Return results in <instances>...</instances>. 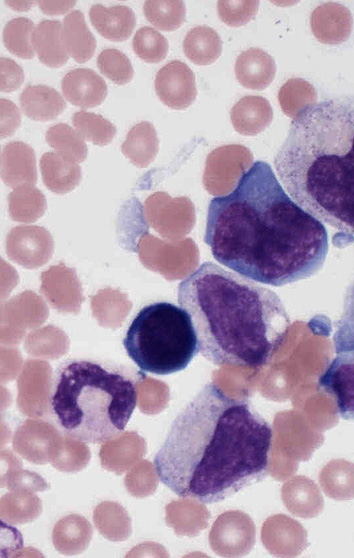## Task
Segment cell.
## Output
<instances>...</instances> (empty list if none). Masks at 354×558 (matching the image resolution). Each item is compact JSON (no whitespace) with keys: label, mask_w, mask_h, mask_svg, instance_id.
<instances>
[{"label":"cell","mask_w":354,"mask_h":558,"mask_svg":"<svg viewBox=\"0 0 354 558\" xmlns=\"http://www.w3.org/2000/svg\"><path fill=\"white\" fill-rule=\"evenodd\" d=\"M204 241L217 262L277 287L311 277L328 253L323 223L287 195L264 161L254 162L231 193L211 199Z\"/></svg>","instance_id":"6da1fadb"},{"label":"cell","mask_w":354,"mask_h":558,"mask_svg":"<svg viewBox=\"0 0 354 558\" xmlns=\"http://www.w3.org/2000/svg\"><path fill=\"white\" fill-rule=\"evenodd\" d=\"M272 438L271 425L246 400L211 382L176 415L153 465L177 496L212 504L267 474Z\"/></svg>","instance_id":"7a4b0ae2"},{"label":"cell","mask_w":354,"mask_h":558,"mask_svg":"<svg viewBox=\"0 0 354 558\" xmlns=\"http://www.w3.org/2000/svg\"><path fill=\"white\" fill-rule=\"evenodd\" d=\"M199 352L217 366L258 368L285 343L290 318L273 290L220 265L204 262L178 285Z\"/></svg>","instance_id":"3957f363"},{"label":"cell","mask_w":354,"mask_h":558,"mask_svg":"<svg viewBox=\"0 0 354 558\" xmlns=\"http://www.w3.org/2000/svg\"><path fill=\"white\" fill-rule=\"evenodd\" d=\"M292 199L338 231V246L354 239V99L332 98L302 110L274 159Z\"/></svg>","instance_id":"277c9868"},{"label":"cell","mask_w":354,"mask_h":558,"mask_svg":"<svg viewBox=\"0 0 354 558\" xmlns=\"http://www.w3.org/2000/svg\"><path fill=\"white\" fill-rule=\"evenodd\" d=\"M136 405L137 389L131 377L86 359L60 367L49 399L56 427L65 436L90 444L121 434Z\"/></svg>","instance_id":"5b68a950"},{"label":"cell","mask_w":354,"mask_h":558,"mask_svg":"<svg viewBox=\"0 0 354 558\" xmlns=\"http://www.w3.org/2000/svg\"><path fill=\"white\" fill-rule=\"evenodd\" d=\"M123 346L141 371L155 375L185 369L199 352L190 315L169 302L144 306L129 325Z\"/></svg>","instance_id":"8992f818"},{"label":"cell","mask_w":354,"mask_h":558,"mask_svg":"<svg viewBox=\"0 0 354 558\" xmlns=\"http://www.w3.org/2000/svg\"><path fill=\"white\" fill-rule=\"evenodd\" d=\"M318 385L335 399L339 416L354 421V350L337 354Z\"/></svg>","instance_id":"52a82bcc"},{"label":"cell","mask_w":354,"mask_h":558,"mask_svg":"<svg viewBox=\"0 0 354 558\" xmlns=\"http://www.w3.org/2000/svg\"><path fill=\"white\" fill-rule=\"evenodd\" d=\"M155 90L166 106L176 110L186 109L197 96L195 75L184 62L170 61L157 72Z\"/></svg>","instance_id":"ba28073f"},{"label":"cell","mask_w":354,"mask_h":558,"mask_svg":"<svg viewBox=\"0 0 354 558\" xmlns=\"http://www.w3.org/2000/svg\"><path fill=\"white\" fill-rule=\"evenodd\" d=\"M315 38L324 44L345 42L352 31L353 18L350 10L342 4L327 2L315 8L310 17Z\"/></svg>","instance_id":"9c48e42d"},{"label":"cell","mask_w":354,"mask_h":558,"mask_svg":"<svg viewBox=\"0 0 354 558\" xmlns=\"http://www.w3.org/2000/svg\"><path fill=\"white\" fill-rule=\"evenodd\" d=\"M61 89L69 103L83 109L100 105L107 96L104 79L88 68H76L66 73Z\"/></svg>","instance_id":"30bf717a"},{"label":"cell","mask_w":354,"mask_h":558,"mask_svg":"<svg viewBox=\"0 0 354 558\" xmlns=\"http://www.w3.org/2000/svg\"><path fill=\"white\" fill-rule=\"evenodd\" d=\"M275 74L274 59L260 48H249L243 51L235 63L236 78L247 89H265L271 84Z\"/></svg>","instance_id":"8fae6325"},{"label":"cell","mask_w":354,"mask_h":558,"mask_svg":"<svg viewBox=\"0 0 354 558\" xmlns=\"http://www.w3.org/2000/svg\"><path fill=\"white\" fill-rule=\"evenodd\" d=\"M230 119L238 133L255 136L270 125L273 110L266 98L249 95L235 103L230 112Z\"/></svg>","instance_id":"7c38bea8"},{"label":"cell","mask_w":354,"mask_h":558,"mask_svg":"<svg viewBox=\"0 0 354 558\" xmlns=\"http://www.w3.org/2000/svg\"><path fill=\"white\" fill-rule=\"evenodd\" d=\"M89 17L97 32L111 41L128 39L136 25L134 11L123 5L107 8L95 4L89 10Z\"/></svg>","instance_id":"4fadbf2b"},{"label":"cell","mask_w":354,"mask_h":558,"mask_svg":"<svg viewBox=\"0 0 354 558\" xmlns=\"http://www.w3.org/2000/svg\"><path fill=\"white\" fill-rule=\"evenodd\" d=\"M61 39L67 54L78 63L88 61L95 52L96 39L80 10H73L64 17Z\"/></svg>","instance_id":"5bb4252c"},{"label":"cell","mask_w":354,"mask_h":558,"mask_svg":"<svg viewBox=\"0 0 354 558\" xmlns=\"http://www.w3.org/2000/svg\"><path fill=\"white\" fill-rule=\"evenodd\" d=\"M23 113L35 121H49L59 116L66 103L59 92L46 85H28L20 94Z\"/></svg>","instance_id":"9a60e30c"},{"label":"cell","mask_w":354,"mask_h":558,"mask_svg":"<svg viewBox=\"0 0 354 558\" xmlns=\"http://www.w3.org/2000/svg\"><path fill=\"white\" fill-rule=\"evenodd\" d=\"M62 23L43 20L35 27L31 43L38 59L46 66L58 68L69 59L61 39Z\"/></svg>","instance_id":"2e32d148"},{"label":"cell","mask_w":354,"mask_h":558,"mask_svg":"<svg viewBox=\"0 0 354 558\" xmlns=\"http://www.w3.org/2000/svg\"><path fill=\"white\" fill-rule=\"evenodd\" d=\"M159 139L153 124L142 121L127 133L121 145L122 153L135 165L147 166L157 155Z\"/></svg>","instance_id":"e0dca14e"},{"label":"cell","mask_w":354,"mask_h":558,"mask_svg":"<svg viewBox=\"0 0 354 558\" xmlns=\"http://www.w3.org/2000/svg\"><path fill=\"white\" fill-rule=\"evenodd\" d=\"M183 51L193 63L209 65L221 55L222 40L211 27L196 26L186 34L183 40Z\"/></svg>","instance_id":"ac0fdd59"},{"label":"cell","mask_w":354,"mask_h":558,"mask_svg":"<svg viewBox=\"0 0 354 558\" xmlns=\"http://www.w3.org/2000/svg\"><path fill=\"white\" fill-rule=\"evenodd\" d=\"M2 172L8 178L35 176V154L27 143L12 141L1 150Z\"/></svg>","instance_id":"d6986e66"},{"label":"cell","mask_w":354,"mask_h":558,"mask_svg":"<svg viewBox=\"0 0 354 558\" xmlns=\"http://www.w3.org/2000/svg\"><path fill=\"white\" fill-rule=\"evenodd\" d=\"M143 11L152 25L168 32L179 28L186 18L185 4L179 0H148Z\"/></svg>","instance_id":"ffe728a7"},{"label":"cell","mask_w":354,"mask_h":558,"mask_svg":"<svg viewBox=\"0 0 354 558\" xmlns=\"http://www.w3.org/2000/svg\"><path fill=\"white\" fill-rule=\"evenodd\" d=\"M47 144L63 157L75 161H84L87 146L81 135L65 123H58L48 128L45 134Z\"/></svg>","instance_id":"44dd1931"},{"label":"cell","mask_w":354,"mask_h":558,"mask_svg":"<svg viewBox=\"0 0 354 558\" xmlns=\"http://www.w3.org/2000/svg\"><path fill=\"white\" fill-rule=\"evenodd\" d=\"M278 100L283 112L295 118L302 110L316 103V90L301 78L289 79L279 90Z\"/></svg>","instance_id":"7402d4cb"},{"label":"cell","mask_w":354,"mask_h":558,"mask_svg":"<svg viewBox=\"0 0 354 558\" xmlns=\"http://www.w3.org/2000/svg\"><path fill=\"white\" fill-rule=\"evenodd\" d=\"M72 124L83 139L98 146L109 144L116 135V127L109 120L92 112H75Z\"/></svg>","instance_id":"603a6c76"},{"label":"cell","mask_w":354,"mask_h":558,"mask_svg":"<svg viewBox=\"0 0 354 558\" xmlns=\"http://www.w3.org/2000/svg\"><path fill=\"white\" fill-rule=\"evenodd\" d=\"M34 29V23L26 17H17L8 21L3 30L4 46L9 52L20 58L32 59L34 49L31 35Z\"/></svg>","instance_id":"cb8c5ba5"},{"label":"cell","mask_w":354,"mask_h":558,"mask_svg":"<svg viewBox=\"0 0 354 558\" xmlns=\"http://www.w3.org/2000/svg\"><path fill=\"white\" fill-rule=\"evenodd\" d=\"M132 46L136 55L147 63H158L168 53L167 39L149 26L141 27L136 31Z\"/></svg>","instance_id":"d4e9b609"},{"label":"cell","mask_w":354,"mask_h":558,"mask_svg":"<svg viewBox=\"0 0 354 558\" xmlns=\"http://www.w3.org/2000/svg\"><path fill=\"white\" fill-rule=\"evenodd\" d=\"M100 72L118 85L129 83L134 75L129 58L115 48L104 49L97 57Z\"/></svg>","instance_id":"484cf974"},{"label":"cell","mask_w":354,"mask_h":558,"mask_svg":"<svg viewBox=\"0 0 354 558\" xmlns=\"http://www.w3.org/2000/svg\"><path fill=\"white\" fill-rule=\"evenodd\" d=\"M333 343L337 354L354 350V280L344 297L342 314L336 323Z\"/></svg>","instance_id":"4316f807"},{"label":"cell","mask_w":354,"mask_h":558,"mask_svg":"<svg viewBox=\"0 0 354 558\" xmlns=\"http://www.w3.org/2000/svg\"><path fill=\"white\" fill-rule=\"evenodd\" d=\"M259 4L257 0H221L217 2V12L225 24L239 27L254 18Z\"/></svg>","instance_id":"83f0119b"},{"label":"cell","mask_w":354,"mask_h":558,"mask_svg":"<svg viewBox=\"0 0 354 558\" xmlns=\"http://www.w3.org/2000/svg\"><path fill=\"white\" fill-rule=\"evenodd\" d=\"M41 170L47 182L64 185V182H73L79 175V167L71 163L68 158L54 152L43 154L40 159Z\"/></svg>","instance_id":"f1b7e54d"},{"label":"cell","mask_w":354,"mask_h":558,"mask_svg":"<svg viewBox=\"0 0 354 558\" xmlns=\"http://www.w3.org/2000/svg\"><path fill=\"white\" fill-rule=\"evenodd\" d=\"M0 65V90L2 92H11L17 90L24 81V73L22 68L14 60L6 57L1 58Z\"/></svg>","instance_id":"f546056e"},{"label":"cell","mask_w":354,"mask_h":558,"mask_svg":"<svg viewBox=\"0 0 354 558\" xmlns=\"http://www.w3.org/2000/svg\"><path fill=\"white\" fill-rule=\"evenodd\" d=\"M1 138L12 135L19 127L21 114L17 106L10 100L1 99Z\"/></svg>","instance_id":"4dcf8cb0"},{"label":"cell","mask_w":354,"mask_h":558,"mask_svg":"<svg viewBox=\"0 0 354 558\" xmlns=\"http://www.w3.org/2000/svg\"><path fill=\"white\" fill-rule=\"evenodd\" d=\"M40 9L46 14H62L76 4V1H38Z\"/></svg>","instance_id":"1f68e13d"}]
</instances>
